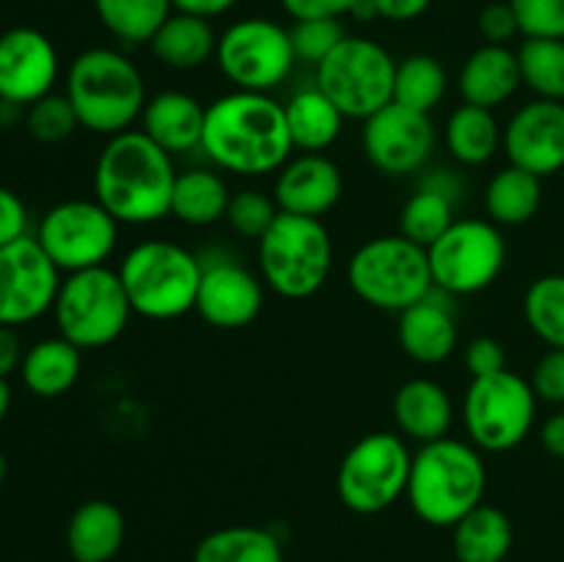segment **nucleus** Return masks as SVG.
I'll use <instances>...</instances> for the list:
<instances>
[{"label": "nucleus", "instance_id": "22", "mask_svg": "<svg viewBox=\"0 0 564 562\" xmlns=\"http://www.w3.org/2000/svg\"><path fill=\"white\" fill-rule=\"evenodd\" d=\"M138 121H141L138 130L147 132L160 149H165L174 158V154L202 149L207 105L198 102L193 94L169 88V91H160L147 99Z\"/></svg>", "mask_w": 564, "mask_h": 562}, {"label": "nucleus", "instance_id": "4", "mask_svg": "<svg viewBox=\"0 0 564 562\" xmlns=\"http://www.w3.org/2000/svg\"><path fill=\"white\" fill-rule=\"evenodd\" d=\"M64 94L80 127L105 138L132 130L149 99L135 61L113 47L83 50L66 69Z\"/></svg>", "mask_w": 564, "mask_h": 562}, {"label": "nucleus", "instance_id": "48", "mask_svg": "<svg viewBox=\"0 0 564 562\" xmlns=\"http://www.w3.org/2000/svg\"><path fill=\"white\" fill-rule=\"evenodd\" d=\"M378 14V20L386 22H413L433 6V0H369Z\"/></svg>", "mask_w": 564, "mask_h": 562}, {"label": "nucleus", "instance_id": "35", "mask_svg": "<svg viewBox=\"0 0 564 562\" xmlns=\"http://www.w3.org/2000/svg\"><path fill=\"white\" fill-rule=\"evenodd\" d=\"M97 20L121 44H149L174 14L171 0H94Z\"/></svg>", "mask_w": 564, "mask_h": 562}, {"label": "nucleus", "instance_id": "43", "mask_svg": "<svg viewBox=\"0 0 564 562\" xmlns=\"http://www.w3.org/2000/svg\"><path fill=\"white\" fill-rule=\"evenodd\" d=\"M532 389L538 400L551 402V406H564V350L562 347H549L534 364Z\"/></svg>", "mask_w": 564, "mask_h": 562}, {"label": "nucleus", "instance_id": "19", "mask_svg": "<svg viewBox=\"0 0 564 562\" xmlns=\"http://www.w3.org/2000/svg\"><path fill=\"white\" fill-rule=\"evenodd\" d=\"M264 281L235 259L202 262V284L196 312L213 328L237 331L251 325L262 314Z\"/></svg>", "mask_w": 564, "mask_h": 562}, {"label": "nucleus", "instance_id": "50", "mask_svg": "<svg viewBox=\"0 0 564 562\" xmlns=\"http://www.w3.org/2000/svg\"><path fill=\"white\" fill-rule=\"evenodd\" d=\"M171 3H174V11H182V14L213 20V17H220L235 9L240 0H171Z\"/></svg>", "mask_w": 564, "mask_h": 562}, {"label": "nucleus", "instance_id": "16", "mask_svg": "<svg viewBox=\"0 0 564 562\" xmlns=\"http://www.w3.org/2000/svg\"><path fill=\"white\" fill-rule=\"evenodd\" d=\"M361 147L380 174H416L435 152V125L430 114L389 102L378 114L364 119Z\"/></svg>", "mask_w": 564, "mask_h": 562}, {"label": "nucleus", "instance_id": "44", "mask_svg": "<svg viewBox=\"0 0 564 562\" xmlns=\"http://www.w3.org/2000/svg\"><path fill=\"white\" fill-rule=\"evenodd\" d=\"M477 28L482 33L485 44H507L510 39H516L521 33V25H518V17L512 11L510 0L485 6L477 17Z\"/></svg>", "mask_w": 564, "mask_h": 562}, {"label": "nucleus", "instance_id": "40", "mask_svg": "<svg viewBox=\"0 0 564 562\" xmlns=\"http://www.w3.org/2000/svg\"><path fill=\"white\" fill-rule=\"evenodd\" d=\"M279 213L281 209L273 196L257 191V187H246V191L231 193L224 220L229 224V229L235 235L248 237V240H259L273 226Z\"/></svg>", "mask_w": 564, "mask_h": 562}, {"label": "nucleus", "instance_id": "38", "mask_svg": "<svg viewBox=\"0 0 564 562\" xmlns=\"http://www.w3.org/2000/svg\"><path fill=\"white\" fill-rule=\"evenodd\" d=\"M523 317L540 342L564 350V273L540 275L529 284Z\"/></svg>", "mask_w": 564, "mask_h": 562}, {"label": "nucleus", "instance_id": "46", "mask_svg": "<svg viewBox=\"0 0 564 562\" xmlns=\"http://www.w3.org/2000/svg\"><path fill=\"white\" fill-rule=\"evenodd\" d=\"M361 0H281L286 14L295 22L301 20H341L352 14Z\"/></svg>", "mask_w": 564, "mask_h": 562}, {"label": "nucleus", "instance_id": "11", "mask_svg": "<svg viewBox=\"0 0 564 562\" xmlns=\"http://www.w3.org/2000/svg\"><path fill=\"white\" fill-rule=\"evenodd\" d=\"M413 452L394 433H369L345 452L336 474V494L347 510L375 516L408 494Z\"/></svg>", "mask_w": 564, "mask_h": 562}, {"label": "nucleus", "instance_id": "5", "mask_svg": "<svg viewBox=\"0 0 564 562\" xmlns=\"http://www.w3.org/2000/svg\"><path fill=\"white\" fill-rule=\"evenodd\" d=\"M119 279L132 312L147 320H180L196 309L202 259L171 240H143L124 253Z\"/></svg>", "mask_w": 564, "mask_h": 562}, {"label": "nucleus", "instance_id": "23", "mask_svg": "<svg viewBox=\"0 0 564 562\" xmlns=\"http://www.w3.org/2000/svg\"><path fill=\"white\" fill-rule=\"evenodd\" d=\"M391 411H394V422L402 439L419 446L446 439L452 422H455V406H452L449 391L438 380L430 378L405 380L394 391Z\"/></svg>", "mask_w": 564, "mask_h": 562}, {"label": "nucleus", "instance_id": "32", "mask_svg": "<svg viewBox=\"0 0 564 562\" xmlns=\"http://www.w3.org/2000/svg\"><path fill=\"white\" fill-rule=\"evenodd\" d=\"M543 204V180L518 165L496 171L485 187V213L496 226L529 224Z\"/></svg>", "mask_w": 564, "mask_h": 562}, {"label": "nucleus", "instance_id": "12", "mask_svg": "<svg viewBox=\"0 0 564 562\" xmlns=\"http://www.w3.org/2000/svg\"><path fill=\"white\" fill-rule=\"evenodd\" d=\"M218 69L237 91L270 94L295 69L290 28L268 17H246L226 28L215 50Z\"/></svg>", "mask_w": 564, "mask_h": 562}, {"label": "nucleus", "instance_id": "27", "mask_svg": "<svg viewBox=\"0 0 564 562\" xmlns=\"http://www.w3.org/2000/svg\"><path fill=\"white\" fill-rule=\"evenodd\" d=\"M149 47H152V55L165 66V69L191 72L215 58L218 33H215L209 20L174 11V14L163 22V28L154 33Z\"/></svg>", "mask_w": 564, "mask_h": 562}, {"label": "nucleus", "instance_id": "25", "mask_svg": "<svg viewBox=\"0 0 564 562\" xmlns=\"http://www.w3.org/2000/svg\"><path fill=\"white\" fill-rule=\"evenodd\" d=\"M124 512L105 499L83 501L66 523V549L75 562H110L124 545Z\"/></svg>", "mask_w": 564, "mask_h": 562}, {"label": "nucleus", "instance_id": "53", "mask_svg": "<svg viewBox=\"0 0 564 562\" xmlns=\"http://www.w3.org/2000/svg\"><path fill=\"white\" fill-rule=\"evenodd\" d=\"M6 472H9V466H6V457H3V452H0V485H3Z\"/></svg>", "mask_w": 564, "mask_h": 562}, {"label": "nucleus", "instance_id": "26", "mask_svg": "<svg viewBox=\"0 0 564 562\" xmlns=\"http://www.w3.org/2000/svg\"><path fill=\"white\" fill-rule=\"evenodd\" d=\"M83 350L64 336H47L33 342L20 364V378L31 395L53 400L66 395L80 378Z\"/></svg>", "mask_w": 564, "mask_h": 562}, {"label": "nucleus", "instance_id": "3", "mask_svg": "<svg viewBox=\"0 0 564 562\" xmlns=\"http://www.w3.org/2000/svg\"><path fill=\"white\" fill-rule=\"evenodd\" d=\"M485 490L488 466L471 441L446 435L413 452L405 499L430 527L452 529L474 507L482 505Z\"/></svg>", "mask_w": 564, "mask_h": 562}, {"label": "nucleus", "instance_id": "37", "mask_svg": "<svg viewBox=\"0 0 564 562\" xmlns=\"http://www.w3.org/2000/svg\"><path fill=\"white\" fill-rule=\"evenodd\" d=\"M516 53L523 86L538 99L564 102V39H523Z\"/></svg>", "mask_w": 564, "mask_h": 562}, {"label": "nucleus", "instance_id": "41", "mask_svg": "<svg viewBox=\"0 0 564 562\" xmlns=\"http://www.w3.org/2000/svg\"><path fill=\"white\" fill-rule=\"evenodd\" d=\"M295 58L301 64L319 66L347 36L341 20H301L290 28Z\"/></svg>", "mask_w": 564, "mask_h": 562}, {"label": "nucleus", "instance_id": "28", "mask_svg": "<svg viewBox=\"0 0 564 562\" xmlns=\"http://www.w3.org/2000/svg\"><path fill=\"white\" fill-rule=\"evenodd\" d=\"M457 182L449 174H435L422 182L400 213V235L416 246L430 248L455 224Z\"/></svg>", "mask_w": 564, "mask_h": 562}, {"label": "nucleus", "instance_id": "10", "mask_svg": "<svg viewBox=\"0 0 564 562\" xmlns=\"http://www.w3.org/2000/svg\"><path fill=\"white\" fill-rule=\"evenodd\" d=\"M532 383L512 369L471 378L463 397V424L479 452H510L527 441L538 419Z\"/></svg>", "mask_w": 564, "mask_h": 562}, {"label": "nucleus", "instance_id": "17", "mask_svg": "<svg viewBox=\"0 0 564 562\" xmlns=\"http://www.w3.org/2000/svg\"><path fill=\"white\" fill-rule=\"evenodd\" d=\"M61 61L55 44L36 28H9L0 33V99L28 108L53 94Z\"/></svg>", "mask_w": 564, "mask_h": 562}, {"label": "nucleus", "instance_id": "6", "mask_svg": "<svg viewBox=\"0 0 564 562\" xmlns=\"http://www.w3.org/2000/svg\"><path fill=\"white\" fill-rule=\"evenodd\" d=\"M257 242L259 275L275 295L306 301L328 281L334 268V242L323 218L279 213Z\"/></svg>", "mask_w": 564, "mask_h": 562}, {"label": "nucleus", "instance_id": "24", "mask_svg": "<svg viewBox=\"0 0 564 562\" xmlns=\"http://www.w3.org/2000/svg\"><path fill=\"white\" fill-rule=\"evenodd\" d=\"M523 86L518 53L507 44H482L463 64L457 91L466 105L496 110Z\"/></svg>", "mask_w": 564, "mask_h": 562}, {"label": "nucleus", "instance_id": "49", "mask_svg": "<svg viewBox=\"0 0 564 562\" xmlns=\"http://www.w3.org/2000/svg\"><path fill=\"white\" fill-rule=\"evenodd\" d=\"M25 350H22V342L17 336L14 328L9 325H0V378H9L11 372H20V364Z\"/></svg>", "mask_w": 564, "mask_h": 562}, {"label": "nucleus", "instance_id": "47", "mask_svg": "<svg viewBox=\"0 0 564 562\" xmlns=\"http://www.w3.org/2000/svg\"><path fill=\"white\" fill-rule=\"evenodd\" d=\"M28 237V209L14 191L0 185V248Z\"/></svg>", "mask_w": 564, "mask_h": 562}, {"label": "nucleus", "instance_id": "15", "mask_svg": "<svg viewBox=\"0 0 564 562\" xmlns=\"http://www.w3.org/2000/svg\"><path fill=\"white\" fill-rule=\"evenodd\" d=\"M61 270L50 262L36 237L0 248V325H25L53 312Z\"/></svg>", "mask_w": 564, "mask_h": 562}, {"label": "nucleus", "instance_id": "51", "mask_svg": "<svg viewBox=\"0 0 564 562\" xmlns=\"http://www.w3.org/2000/svg\"><path fill=\"white\" fill-rule=\"evenodd\" d=\"M540 444L556 461H564V411L554 413L540 428Z\"/></svg>", "mask_w": 564, "mask_h": 562}, {"label": "nucleus", "instance_id": "20", "mask_svg": "<svg viewBox=\"0 0 564 562\" xmlns=\"http://www.w3.org/2000/svg\"><path fill=\"white\" fill-rule=\"evenodd\" d=\"M345 180L325 152H301L275 174L273 198L281 213L323 218L339 204Z\"/></svg>", "mask_w": 564, "mask_h": 562}, {"label": "nucleus", "instance_id": "52", "mask_svg": "<svg viewBox=\"0 0 564 562\" xmlns=\"http://www.w3.org/2000/svg\"><path fill=\"white\" fill-rule=\"evenodd\" d=\"M9 408H11L9 378H0V424H3V419L9 417Z\"/></svg>", "mask_w": 564, "mask_h": 562}, {"label": "nucleus", "instance_id": "13", "mask_svg": "<svg viewBox=\"0 0 564 562\" xmlns=\"http://www.w3.org/2000/svg\"><path fill=\"white\" fill-rule=\"evenodd\" d=\"M435 290L477 295L488 290L507 264V242L494 220L460 218L427 248Z\"/></svg>", "mask_w": 564, "mask_h": 562}, {"label": "nucleus", "instance_id": "42", "mask_svg": "<svg viewBox=\"0 0 564 562\" xmlns=\"http://www.w3.org/2000/svg\"><path fill=\"white\" fill-rule=\"evenodd\" d=\"M527 39H564V0H510Z\"/></svg>", "mask_w": 564, "mask_h": 562}, {"label": "nucleus", "instance_id": "8", "mask_svg": "<svg viewBox=\"0 0 564 562\" xmlns=\"http://www.w3.org/2000/svg\"><path fill=\"white\" fill-rule=\"evenodd\" d=\"M130 298L119 279V270L102 268L77 270L61 279L53 303L58 336L80 350H99L119 339L132 317Z\"/></svg>", "mask_w": 564, "mask_h": 562}, {"label": "nucleus", "instance_id": "9", "mask_svg": "<svg viewBox=\"0 0 564 562\" xmlns=\"http://www.w3.org/2000/svg\"><path fill=\"white\" fill-rule=\"evenodd\" d=\"M397 64L383 44L367 36H345L339 47L314 66V86L347 119H369L394 102Z\"/></svg>", "mask_w": 564, "mask_h": 562}, {"label": "nucleus", "instance_id": "36", "mask_svg": "<svg viewBox=\"0 0 564 562\" xmlns=\"http://www.w3.org/2000/svg\"><path fill=\"white\" fill-rule=\"evenodd\" d=\"M449 75L435 55L416 53L397 64L394 75V102L419 114H433L446 97Z\"/></svg>", "mask_w": 564, "mask_h": 562}, {"label": "nucleus", "instance_id": "14", "mask_svg": "<svg viewBox=\"0 0 564 562\" xmlns=\"http://www.w3.org/2000/svg\"><path fill=\"white\" fill-rule=\"evenodd\" d=\"M119 220L97 198H69L42 215L36 242L61 273L102 268L119 246Z\"/></svg>", "mask_w": 564, "mask_h": 562}, {"label": "nucleus", "instance_id": "7", "mask_svg": "<svg viewBox=\"0 0 564 562\" xmlns=\"http://www.w3.org/2000/svg\"><path fill=\"white\" fill-rule=\"evenodd\" d=\"M350 290L380 312H405L435 290L427 248L402 235H380L356 248L347 262Z\"/></svg>", "mask_w": 564, "mask_h": 562}, {"label": "nucleus", "instance_id": "2", "mask_svg": "<svg viewBox=\"0 0 564 562\" xmlns=\"http://www.w3.org/2000/svg\"><path fill=\"white\" fill-rule=\"evenodd\" d=\"M174 185V158L141 130L108 138L94 165V198L124 226L169 218Z\"/></svg>", "mask_w": 564, "mask_h": 562}, {"label": "nucleus", "instance_id": "21", "mask_svg": "<svg viewBox=\"0 0 564 562\" xmlns=\"http://www.w3.org/2000/svg\"><path fill=\"white\" fill-rule=\"evenodd\" d=\"M397 336L405 356L416 364H444L457 350V320L446 292L433 290L400 312Z\"/></svg>", "mask_w": 564, "mask_h": 562}, {"label": "nucleus", "instance_id": "39", "mask_svg": "<svg viewBox=\"0 0 564 562\" xmlns=\"http://www.w3.org/2000/svg\"><path fill=\"white\" fill-rule=\"evenodd\" d=\"M22 125L39 143H61L80 127V119H77L69 97L53 91L28 105Z\"/></svg>", "mask_w": 564, "mask_h": 562}, {"label": "nucleus", "instance_id": "30", "mask_svg": "<svg viewBox=\"0 0 564 562\" xmlns=\"http://www.w3.org/2000/svg\"><path fill=\"white\" fill-rule=\"evenodd\" d=\"M512 540L516 532L507 512L485 501L452 527V551L457 562H505Z\"/></svg>", "mask_w": 564, "mask_h": 562}, {"label": "nucleus", "instance_id": "45", "mask_svg": "<svg viewBox=\"0 0 564 562\" xmlns=\"http://www.w3.org/2000/svg\"><path fill=\"white\" fill-rule=\"evenodd\" d=\"M466 367L471 378H485V375H496L507 369V353L505 345L494 336H477L468 342L466 347Z\"/></svg>", "mask_w": 564, "mask_h": 562}, {"label": "nucleus", "instance_id": "1", "mask_svg": "<svg viewBox=\"0 0 564 562\" xmlns=\"http://www.w3.org/2000/svg\"><path fill=\"white\" fill-rule=\"evenodd\" d=\"M202 152L237 176L279 174L292 158L284 105L270 94L231 91L207 105Z\"/></svg>", "mask_w": 564, "mask_h": 562}, {"label": "nucleus", "instance_id": "29", "mask_svg": "<svg viewBox=\"0 0 564 562\" xmlns=\"http://www.w3.org/2000/svg\"><path fill=\"white\" fill-rule=\"evenodd\" d=\"M286 130L297 152H325L339 138L347 116L317 86L301 88L284 102Z\"/></svg>", "mask_w": 564, "mask_h": 562}, {"label": "nucleus", "instance_id": "33", "mask_svg": "<svg viewBox=\"0 0 564 562\" xmlns=\"http://www.w3.org/2000/svg\"><path fill=\"white\" fill-rule=\"evenodd\" d=\"M193 562H284V545L270 529L235 523L204 534Z\"/></svg>", "mask_w": 564, "mask_h": 562}, {"label": "nucleus", "instance_id": "18", "mask_svg": "<svg viewBox=\"0 0 564 562\" xmlns=\"http://www.w3.org/2000/svg\"><path fill=\"white\" fill-rule=\"evenodd\" d=\"M510 165L529 174L554 176L564 169V102L532 99L510 116L501 136Z\"/></svg>", "mask_w": 564, "mask_h": 562}, {"label": "nucleus", "instance_id": "34", "mask_svg": "<svg viewBox=\"0 0 564 562\" xmlns=\"http://www.w3.org/2000/svg\"><path fill=\"white\" fill-rule=\"evenodd\" d=\"M505 130L496 121L494 110L466 105L455 108L444 125L446 152L460 165H485L501 149Z\"/></svg>", "mask_w": 564, "mask_h": 562}, {"label": "nucleus", "instance_id": "31", "mask_svg": "<svg viewBox=\"0 0 564 562\" xmlns=\"http://www.w3.org/2000/svg\"><path fill=\"white\" fill-rule=\"evenodd\" d=\"M231 191L224 176L213 169H187L176 174L171 215L193 229H207L226 218Z\"/></svg>", "mask_w": 564, "mask_h": 562}]
</instances>
